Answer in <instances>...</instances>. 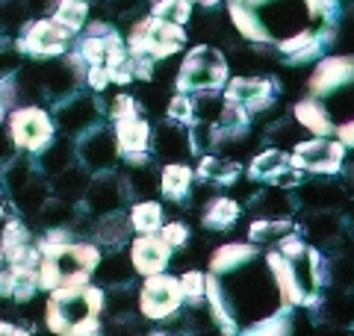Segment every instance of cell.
<instances>
[{"label":"cell","instance_id":"1","mask_svg":"<svg viewBox=\"0 0 354 336\" xmlns=\"http://www.w3.org/2000/svg\"><path fill=\"white\" fill-rule=\"evenodd\" d=\"M204 304L225 336H239L263 319L295 310L281 292L269 251L251 242H230L213 251L204 274Z\"/></svg>","mask_w":354,"mask_h":336},{"label":"cell","instance_id":"2","mask_svg":"<svg viewBox=\"0 0 354 336\" xmlns=\"http://www.w3.org/2000/svg\"><path fill=\"white\" fill-rule=\"evenodd\" d=\"M227 15L248 41L272 44L301 65L322 59L334 41L339 0H227Z\"/></svg>","mask_w":354,"mask_h":336},{"label":"cell","instance_id":"3","mask_svg":"<svg viewBox=\"0 0 354 336\" xmlns=\"http://www.w3.org/2000/svg\"><path fill=\"white\" fill-rule=\"evenodd\" d=\"M292 115L313 136H334L354 148V56H322Z\"/></svg>","mask_w":354,"mask_h":336},{"label":"cell","instance_id":"4","mask_svg":"<svg viewBox=\"0 0 354 336\" xmlns=\"http://www.w3.org/2000/svg\"><path fill=\"white\" fill-rule=\"evenodd\" d=\"M104 292L97 286H59L48 301V328L57 336H101Z\"/></svg>","mask_w":354,"mask_h":336},{"label":"cell","instance_id":"5","mask_svg":"<svg viewBox=\"0 0 354 336\" xmlns=\"http://www.w3.org/2000/svg\"><path fill=\"white\" fill-rule=\"evenodd\" d=\"M41 256L36 265V277L41 289L59 286H80L88 283V277L101 265V251L86 242H41Z\"/></svg>","mask_w":354,"mask_h":336},{"label":"cell","instance_id":"6","mask_svg":"<svg viewBox=\"0 0 354 336\" xmlns=\"http://www.w3.org/2000/svg\"><path fill=\"white\" fill-rule=\"evenodd\" d=\"M230 80L227 62L216 48L209 44H198L186 53V59L180 62L174 77V88L183 95H216L225 88Z\"/></svg>","mask_w":354,"mask_h":336},{"label":"cell","instance_id":"7","mask_svg":"<svg viewBox=\"0 0 354 336\" xmlns=\"http://www.w3.org/2000/svg\"><path fill=\"white\" fill-rule=\"evenodd\" d=\"M183 44H186V32L180 24H169V21L148 15L130 30L127 50L130 53H148L153 62H160V59L174 56Z\"/></svg>","mask_w":354,"mask_h":336},{"label":"cell","instance_id":"8","mask_svg":"<svg viewBox=\"0 0 354 336\" xmlns=\"http://www.w3.org/2000/svg\"><path fill=\"white\" fill-rule=\"evenodd\" d=\"M183 304L186 301H183L180 277H171L165 272L145 277V283L139 289V310H142V316L151 321L171 319Z\"/></svg>","mask_w":354,"mask_h":336},{"label":"cell","instance_id":"9","mask_svg":"<svg viewBox=\"0 0 354 336\" xmlns=\"http://www.w3.org/2000/svg\"><path fill=\"white\" fill-rule=\"evenodd\" d=\"M342 160H346V144L337 142L334 136H313L307 142H298L290 153V165L310 174H330V177L342 168Z\"/></svg>","mask_w":354,"mask_h":336},{"label":"cell","instance_id":"10","mask_svg":"<svg viewBox=\"0 0 354 336\" xmlns=\"http://www.w3.org/2000/svg\"><path fill=\"white\" fill-rule=\"evenodd\" d=\"M9 139L21 151L39 153L53 142V121L39 106H18L9 118Z\"/></svg>","mask_w":354,"mask_h":336},{"label":"cell","instance_id":"11","mask_svg":"<svg viewBox=\"0 0 354 336\" xmlns=\"http://www.w3.org/2000/svg\"><path fill=\"white\" fill-rule=\"evenodd\" d=\"M74 32L65 30L62 24H57V21H36V24H30L27 32L21 36L18 48L27 50L32 56H59L65 53V48H68Z\"/></svg>","mask_w":354,"mask_h":336},{"label":"cell","instance_id":"12","mask_svg":"<svg viewBox=\"0 0 354 336\" xmlns=\"http://www.w3.org/2000/svg\"><path fill=\"white\" fill-rule=\"evenodd\" d=\"M77 153H80V162L88 171H106L113 168L118 160V144H115V133L106 127H92L83 133L80 144H77Z\"/></svg>","mask_w":354,"mask_h":336},{"label":"cell","instance_id":"13","mask_svg":"<svg viewBox=\"0 0 354 336\" xmlns=\"http://www.w3.org/2000/svg\"><path fill=\"white\" fill-rule=\"evenodd\" d=\"M115 144H118V153L127 156L130 165H145L148 156H151V124L145 118L133 115L124 121H115Z\"/></svg>","mask_w":354,"mask_h":336},{"label":"cell","instance_id":"14","mask_svg":"<svg viewBox=\"0 0 354 336\" xmlns=\"http://www.w3.org/2000/svg\"><path fill=\"white\" fill-rule=\"evenodd\" d=\"M171 260V248L160 233H139L136 239L130 242V265L133 272L139 274H160L165 272V265Z\"/></svg>","mask_w":354,"mask_h":336},{"label":"cell","instance_id":"15","mask_svg":"<svg viewBox=\"0 0 354 336\" xmlns=\"http://www.w3.org/2000/svg\"><path fill=\"white\" fill-rule=\"evenodd\" d=\"M130 189L124 186V180L115 174H97L92 183L86 186L83 200H86V209L95 212V216H109V212H118L121 204L127 200Z\"/></svg>","mask_w":354,"mask_h":336},{"label":"cell","instance_id":"16","mask_svg":"<svg viewBox=\"0 0 354 336\" xmlns=\"http://www.w3.org/2000/svg\"><path fill=\"white\" fill-rule=\"evenodd\" d=\"M225 97L239 104L248 115H254V112H263L272 104L274 80H266V77H234V80L225 83Z\"/></svg>","mask_w":354,"mask_h":336},{"label":"cell","instance_id":"17","mask_svg":"<svg viewBox=\"0 0 354 336\" xmlns=\"http://www.w3.org/2000/svg\"><path fill=\"white\" fill-rule=\"evenodd\" d=\"M57 121L65 133H86L97 124V104L92 97H68V100H59L57 106Z\"/></svg>","mask_w":354,"mask_h":336},{"label":"cell","instance_id":"18","mask_svg":"<svg viewBox=\"0 0 354 336\" xmlns=\"http://www.w3.org/2000/svg\"><path fill=\"white\" fill-rule=\"evenodd\" d=\"M242 174V165L234 160H225V156H216V153H204L201 162L195 168V177L204 183H213V186H230L236 183V177Z\"/></svg>","mask_w":354,"mask_h":336},{"label":"cell","instance_id":"19","mask_svg":"<svg viewBox=\"0 0 354 336\" xmlns=\"http://www.w3.org/2000/svg\"><path fill=\"white\" fill-rule=\"evenodd\" d=\"M192 183H195V171L183 162H169L162 168V177H160V192L174 200V204H183L192 192Z\"/></svg>","mask_w":354,"mask_h":336},{"label":"cell","instance_id":"20","mask_svg":"<svg viewBox=\"0 0 354 336\" xmlns=\"http://www.w3.org/2000/svg\"><path fill=\"white\" fill-rule=\"evenodd\" d=\"M151 144L160 156H171V153H195L192 151V139L189 130H183V124L169 121L165 127H160L157 133H151Z\"/></svg>","mask_w":354,"mask_h":336},{"label":"cell","instance_id":"21","mask_svg":"<svg viewBox=\"0 0 354 336\" xmlns=\"http://www.w3.org/2000/svg\"><path fill=\"white\" fill-rule=\"evenodd\" d=\"M292 233H298V224L290 221V218H278V221H254L248 227V242L251 245H278L283 236H292Z\"/></svg>","mask_w":354,"mask_h":336},{"label":"cell","instance_id":"22","mask_svg":"<svg viewBox=\"0 0 354 336\" xmlns=\"http://www.w3.org/2000/svg\"><path fill=\"white\" fill-rule=\"evenodd\" d=\"M239 216H242V209H239L236 200L213 198V200H207V207L201 212V221H204L207 230H227Z\"/></svg>","mask_w":354,"mask_h":336},{"label":"cell","instance_id":"23","mask_svg":"<svg viewBox=\"0 0 354 336\" xmlns=\"http://www.w3.org/2000/svg\"><path fill=\"white\" fill-rule=\"evenodd\" d=\"M130 218L121 216V212H109V216H101V221H97L95 227V236L101 245H106V248H118V245H124L127 236H130Z\"/></svg>","mask_w":354,"mask_h":336},{"label":"cell","instance_id":"24","mask_svg":"<svg viewBox=\"0 0 354 336\" xmlns=\"http://www.w3.org/2000/svg\"><path fill=\"white\" fill-rule=\"evenodd\" d=\"M130 227L136 233H160L162 227V207L157 200H139L133 204V209L127 212Z\"/></svg>","mask_w":354,"mask_h":336},{"label":"cell","instance_id":"25","mask_svg":"<svg viewBox=\"0 0 354 336\" xmlns=\"http://www.w3.org/2000/svg\"><path fill=\"white\" fill-rule=\"evenodd\" d=\"M286 165H290V153H283L278 148H269V151H263V153H257L251 160L248 177H251V180H272V177L278 174L281 168H286Z\"/></svg>","mask_w":354,"mask_h":336},{"label":"cell","instance_id":"26","mask_svg":"<svg viewBox=\"0 0 354 336\" xmlns=\"http://www.w3.org/2000/svg\"><path fill=\"white\" fill-rule=\"evenodd\" d=\"M248 121L251 115L245 109H242L239 104H234V100H221V109H218V136H239V133L248 130Z\"/></svg>","mask_w":354,"mask_h":336},{"label":"cell","instance_id":"27","mask_svg":"<svg viewBox=\"0 0 354 336\" xmlns=\"http://www.w3.org/2000/svg\"><path fill=\"white\" fill-rule=\"evenodd\" d=\"M86 18H88L86 0H59L57 9H53V21H57V24H62L65 30H71V32L83 30Z\"/></svg>","mask_w":354,"mask_h":336},{"label":"cell","instance_id":"28","mask_svg":"<svg viewBox=\"0 0 354 336\" xmlns=\"http://www.w3.org/2000/svg\"><path fill=\"white\" fill-rule=\"evenodd\" d=\"M68 160H71L68 142H59V139H53L48 148L39 151V168H41L44 174H59V171H65Z\"/></svg>","mask_w":354,"mask_h":336},{"label":"cell","instance_id":"29","mask_svg":"<svg viewBox=\"0 0 354 336\" xmlns=\"http://www.w3.org/2000/svg\"><path fill=\"white\" fill-rule=\"evenodd\" d=\"M151 15L160 21H169V24H186L192 18V3L189 0H157L151 6Z\"/></svg>","mask_w":354,"mask_h":336},{"label":"cell","instance_id":"30","mask_svg":"<svg viewBox=\"0 0 354 336\" xmlns=\"http://www.w3.org/2000/svg\"><path fill=\"white\" fill-rule=\"evenodd\" d=\"M292 330H295L292 312H286V316H274V319H263L257 324H251L239 336H292Z\"/></svg>","mask_w":354,"mask_h":336},{"label":"cell","instance_id":"31","mask_svg":"<svg viewBox=\"0 0 354 336\" xmlns=\"http://www.w3.org/2000/svg\"><path fill=\"white\" fill-rule=\"evenodd\" d=\"M169 121H177V124H192L195 121V95L177 92L169 100Z\"/></svg>","mask_w":354,"mask_h":336},{"label":"cell","instance_id":"32","mask_svg":"<svg viewBox=\"0 0 354 336\" xmlns=\"http://www.w3.org/2000/svg\"><path fill=\"white\" fill-rule=\"evenodd\" d=\"M180 289H183V301L192 307L204 304V272H186L180 277Z\"/></svg>","mask_w":354,"mask_h":336},{"label":"cell","instance_id":"33","mask_svg":"<svg viewBox=\"0 0 354 336\" xmlns=\"http://www.w3.org/2000/svg\"><path fill=\"white\" fill-rule=\"evenodd\" d=\"M27 18V6L21 0H0V30L18 27Z\"/></svg>","mask_w":354,"mask_h":336},{"label":"cell","instance_id":"34","mask_svg":"<svg viewBox=\"0 0 354 336\" xmlns=\"http://www.w3.org/2000/svg\"><path fill=\"white\" fill-rule=\"evenodd\" d=\"M160 236L169 242V248L177 251V248H183L186 239H189V227H186L183 221H169V224H162L160 227Z\"/></svg>","mask_w":354,"mask_h":336},{"label":"cell","instance_id":"35","mask_svg":"<svg viewBox=\"0 0 354 336\" xmlns=\"http://www.w3.org/2000/svg\"><path fill=\"white\" fill-rule=\"evenodd\" d=\"M304 174H307V171H301V168L286 165V168H281V171L272 177L269 183H272V186H278V189H292V186H298V183L304 180Z\"/></svg>","mask_w":354,"mask_h":336},{"label":"cell","instance_id":"36","mask_svg":"<svg viewBox=\"0 0 354 336\" xmlns=\"http://www.w3.org/2000/svg\"><path fill=\"white\" fill-rule=\"evenodd\" d=\"M136 115V100L130 95H118L113 100V106H109V118L113 121H124V118H133Z\"/></svg>","mask_w":354,"mask_h":336},{"label":"cell","instance_id":"37","mask_svg":"<svg viewBox=\"0 0 354 336\" xmlns=\"http://www.w3.org/2000/svg\"><path fill=\"white\" fill-rule=\"evenodd\" d=\"M86 83L95 88V92H101V88H106L109 83V71H106V65H88L86 68Z\"/></svg>","mask_w":354,"mask_h":336},{"label":"cell","instance_id":"38","mask_svg":"<svg viewBox=\"0 0 354 336\" xmlns=\"http://www.w3.org/2000/svg\"><path fill=\"white\" fill-rule=\"evenodd\" d=\"M12 151H15V144H12V139H9V133L0 130V162L12 160Z\"/></svg>","mask_w":354,"mask_h":336},{"label":"cell","instance_id":"39","mask_svg":"<svg viewBox=\"0 0 354 336\" xmlns=\"http://www.w3.org/2000/svg\"><path fill=\"white\" fill-rule=\"evenodd\" d=\"M15 324H9V321H0V336H15Z\"/></svg>","mask_w":354,"mask_h":336},{"label":"cell","instance_id":"40","mask_svg":"<svg viewBox=\"0 0 354 336\" xmlns=\"http://www.w3.org/2000/svg\"><path fill=\"white\" fill-rule=\"evenodd\" d=\"M189 3H201V6H216L221 0H189Z\"/></svg>","mask_w":354,"mask_h":336},{"label":"cell","instance_id":"41","mask_svg":"<svg viewBox=\"0 0 354 336\" xmlns=\"http://www.w3.org/2000/svg\"><path fill=\"white\" fill-rule=\"evenodd\" d=\"M15 336H30V333H27V330H21V328H18V330H15Z\"/></svg>","mask_w":354,"mask_h":336},{"label":"cell","instance_id":"42","mask_svg":"<svg viewBox=\"0 0 354 336\" xmlns=\"http://www.w3.org/2000/svg\"><path fill=\"white\" fill-rule=\"evenodd\" d=\"M153 336H169V333H153Z\"/></svg>","mask_w":354,"mask_h":336}]
</instances>
